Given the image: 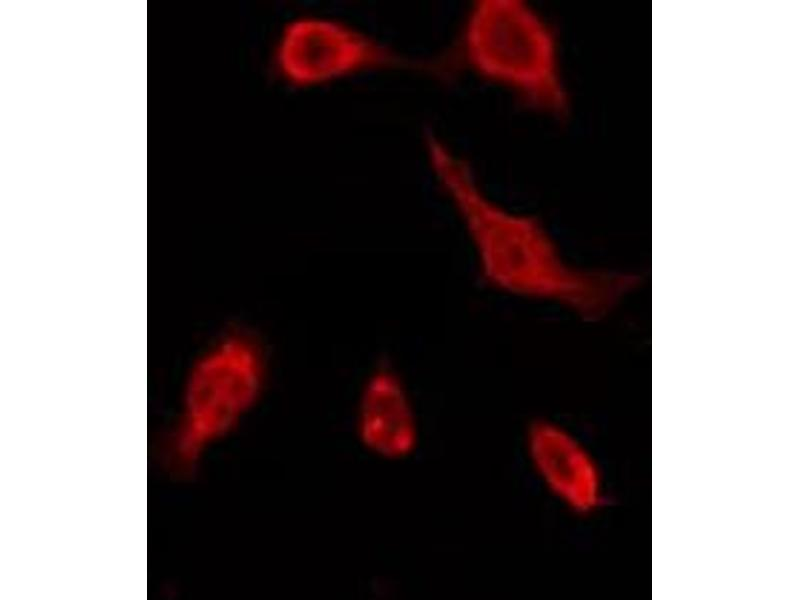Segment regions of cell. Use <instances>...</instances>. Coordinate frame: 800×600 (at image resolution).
I'll return each instance as SVG.
<instances>
[{"label":"cell","instance_id":"6","mask_svg":"<svg viewBox=\"0 0 800 600\" xmlns=\"http://www.w3.org/2000/svg\"><path fill=\"white\" fill-rule=\"evenodd\" d=\"M356 435L371 454L386 460L411 455L418 443V423L409 392L400 375L389 366L374 369L360 389Z\"/></svg>","mask_w":800,"mask_h":600},{"label":"cell","instance_id":"2","mask_svg":"<svg viewBox=\"0 0 800 600\" xmlns=\"http://www.w3.org/2000/svg\"><path fill=\"white\" fill-rule=\"evenodd\" d=\"M457 71L466 70L509 93L525 110L563 120L570 110L559 36L526 0H475L452 47Z\"/></svg>","mask_w":800,"mask_h":600},{"label":"cell","instance_id":"1","mask_svg":"<svg viewBox=\"0 0 800 600\" xmlns=\"http://www.w3.org/2000/svg\"><path fill=\"white\" fill-rule=\"evenodd\" d=\"M425 155L438 186L455 210L473 249L479 274L494 291L554 304L593 318L612 302L610 276L574 266L535 215L493 198L468 160L428 131Z\"/></svg>","mask_w":800,"mask_h":600},{"label":"cell","instance_id":"5","mask_svg":"<svg viewBox=\"0 0 800 600\" xmlns=\"http://www.w3.org/2000/svg\"><path fill=\"white\" fill-rule=\"evenodd\" d=\"M531 462L543 483L571 510L587 514L603 501L600 470L588 450L569 431L544 419L527 432Z\"/></svg>","mask_w":800,"mask_h":600},{"label":"cell","instance_id":"3","mask_svg":"<svg viewBox=\"0 0 800 600\" xmlns=\"http://www.w3.org/2000/svg\"><path fill=\"white\" fill-rule=\"evenodd\" d=\"M263 344L249 330L233 329L211 342L187 375L176 437L179 461L194 466L255 411L268 381Z\"/></svg>","mask_w":800,"mask_h":600},{"label":"cell","instance_id":"4","mask_svg":"<svg viewBox=\"0 0 800 600\" xmlns=\"http://www.w3.org/2000/svg\"><path fill=\"white\" fill-rule=\"evenodd\" d=\"M276 76L296 89H313L362 74L414 70L443 80L438 54L415 58L370 33L324 14H301L280 29L272 50Z\"/></svg>","mask_w":800,"mask_h":600}]
</instances>
